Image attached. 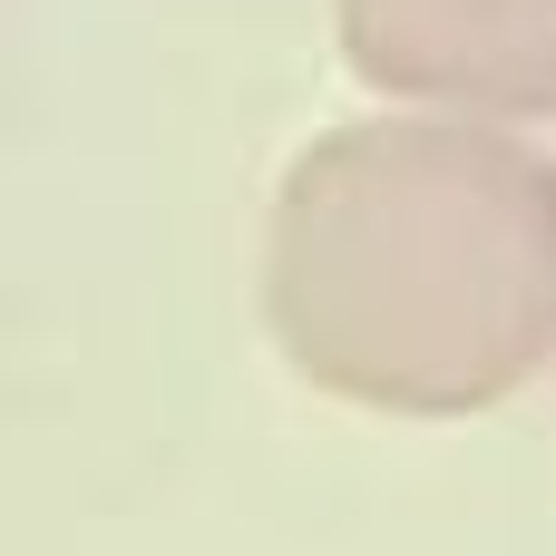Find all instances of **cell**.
<instances>
[{
    "mask_svg": "<svg viewBox=\"0 0 556 556\" xmlns=\"http://www.w3.org/2000/svg\"><path fill=\"white\" fill-rule=\"evenodd\" d=\"M352 49H362L381 78H420L430 98L556 108V10H489V0H352Z\"/></svg>",
    "mask_w": 556,
    "mask_h": 556,
    "instance_id": "1",
    "label": "cell"
}]
</instances>
